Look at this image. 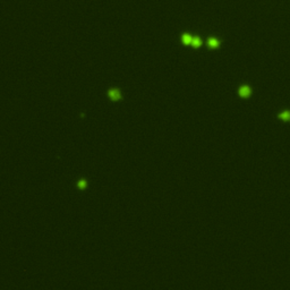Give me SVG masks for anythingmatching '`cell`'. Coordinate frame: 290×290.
I'll return each mask as SVG.
<instances>
[{
  "label": "cell",
  "instance_id": "277c9868",
  "mask_svg": "<svg viewBox=\"0 0 290 290\" xmlns=\"http://www.w3.org/2000/svg\"><path fill=\"white\" fill-rule=\"evenodd\" d=\"M192 41H193V37L190 36V35H188V34H185V35L182 36V42H184L185 44H192Z\"/></svg>",
  "mask_w": 290,
  "mask_h": 290
},
{
  "label": "cell",
  "instance_id": "8992f818",
  "mask_svg": "<svg viewBox=\"0 0 290 290\" xmlns=\"http://www.w3.org/2000/svg\"><path fill=\"white\" fill-rule=\"evenodd\" d=\"M192 45H194V47H200V45H201V40H200V39H197V37H193Z\"/></svg>",
  "mask_w": 290,
  "mask_h": 290
},
{
  "label": "cell",
  "instance_id": "52a82bcc",
  "mask_svg": "<svg viewBox=\"0 0 290 290\" xmlns=\"http://www.w3.org/2000/svg\"><path fill=\"white\" fill-rule=\"evenodd\" d=\"M281 118H282V119H286V120L289 119V118H290V113H289V112H284V113H282V115H281Z\"/></svg>",
  "mask_w": 290,
  "mask_h": 290
},
{
  "label": "cell",
  "instance_id": "3957f363",
  "mask_svg": "<svg viewBox=\"0 0 290 290\" xmlns=\"http://www.w3.org/2000/svg\"><path fill=\"white\" fill-rule=\"evenodd\" d=\"M239 93H240L242 97H248L249 93H250V91H249V89L247 87V86H242V89H240V91H239Z\"/></svg>",
  "mask_w": 290,
  "mask_h": 290
},
{
  "label": "cell",
  "instance_id": "7a4b0ae2",
  "mask_svg": "<svg viewBox=\"0 0 290 290\" xmlns=\"http://www.w3.org/2000/svg\"><path fill=\"white\" fill-rule=\"evenodd\" d=\"M77 187L81 190L86 189V187H87V181H86L85 179H81V180H78V181H77Z\"/></svg>",
  "mask_w": 290,
  "mask_h": 290
},
{
  "label": "cell",
  "instance_id": "6da1fadb",
  "mask_svg": "<svg viewBox=\"0 0 290 290\" xmlns=\"http://www.w3.org/2000/svg\"><path fill=\"white\" fill-rule=\"evenodd\" d=\"M109 97H111L112 100H119L121 94H120V92L117 89H113L109 91Z\"/></svg>",
  "mask_w": 290,
  "mask_h": 290
},
{
  "label": "cell",
  "instance_id": "5b68a950",
  "mask_svg": "<svg viewBox=\"0 0 290 290\" xmlns=\"http://www.w3.org/2000/svg\"><path fill=\"white\" fill-rule=\"evenodd\" d=\"M208 45L212 47V48H216V47L219 45V42L216 41V40H214V39H211V40H208Z\"/></svg>",
  "mask_w": 290,
  "mask_h": 290
}]
</instances>
